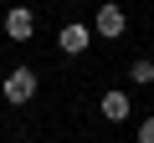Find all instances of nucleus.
I'll use <instances>...</instances> for the list:
<instances>
[{"label":"nucleus","mask_w":154,"mask_h":143,"mask_svg":"<svg viewBox=\"0 0 154 143\" xmlns=\"http://www.w3.org/2000/svg\"><path fill=\"white\" fill-rule=\"evenodd\" d=\"M36 97V72L31 66H16L5 82H0V102H31Z\"/></svg>","instance_id":"1"},{"label":"nucleus","mask_w":154,"mask_h":143,"mask_svg":"<svg viewBox=\"0 0 154 143\" xmlns=\"http://www.w3.org/2000/svg\"><path fill=\"white\" fill-rule=\"evenodd\" d=\"M57 46H62L67 56H82V51L93 46V26H82V21H67V26L57 31Z\"/></svg>","instance_id":"2"},{"label":"nucleus","mask_w":154,"mask_h":143,"mask_svg":"<svg viewBox=\"0 0 154 143\" xmlns=\"http://www.w3.org/2000/svg\"><path fill=\"white\" fill-rule=\"evenodd\" d=\"M0 26H5L11 41H31V36H36V16H31L26 5H11L5 16H0Z\"/></svg>","instance_id":"3"},{"label":"nucleus","mask_w":154,"mask_h":143,"mask_svg":"<svg viewBox=\"0 0 154 143\" xmlns=\"http://www.w3.org/2000/svg\"><path fill=\"white\" fill-rule=\"evenodd\" d=\"M93 31H98V36H108V41H118V36L128 31V21H123V5H113V0H108V5L93 16Z\"/></svg>","instance_id":"4"},{"label":"nucleus","mask_w":154,"mask_h":143,"mask_svg":"<svg viewBox=\"0 0 154 143\" xmlns=\"http://www.w3.org/2000/svg\"><path fill=\"white\" fill-rule=\"evenodd\" d=\"M98 112H103L108 123H123V118L134 112V102H128V92H123V87H113V92H103V97H98Z\"/></svg>","instance_id":"5"},{"label":"nucleus","mask_w":154,"mask_h":143,"mask_svg":"<svg viewBox=\"0 0 154 143\" xmlns=\"http://www.w3.org/2000/svg\"><path fill=\"white\" fill-rule=\"evenodd\" d=\"M128 77H134L139 87H149V82H154V61H128Z\"/></svg>","instance_id":"6"},{"label":"nucleus","mask_w":154,"mask_h":143,"mask_svg":"<svg viewBox=\"0 0 154 143\" xmlns=\"http://www.w3.org/2000/svg\"><path fill=\"white\" fill-rule=\"evenodd\" d=\"M139 143H154V112H149V118L139 123Z\"/></svg>","instance_id":"7"}]
</instances>
